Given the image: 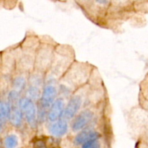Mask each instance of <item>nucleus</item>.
<instances>
[{
    "label": "nucleus",
    "mask_w": 148,
    "mask_h": 148,
    "mask_svg": "<svg viewBox=\"0 0 148 148\" xmlns=\"http://www.w3.org/2000/svg\"><path fill=\"white\" fill-rule=\"evenodd\" d=\"M5 148H16L18 145V138L15 134H9L4 140Z\"/></svg>",
    "instance_id": "nucleus-10"
},
{
    "label": "nucleus",
    "mask_w": 148,
    "mask_h": 148,
    "mask_svg": "<svg viewBox=\"0 0 148 148\" xmlns=\"http://www.w3.org/2000/svg\"><path fill=\"white\" fill-rule=\"evenodd\" d=\"M101 147V143L98 140H92L90 141L87 142L82 145V148H100Z\"/></svg>",
    "instance_id": "nucleus-13"
},
{
    "label": "nucleus",
    "mask_w": 148,
    "mask_h": 148,
    "mask_svg": "<svg viewBox=\"0 0 148 148\" xmlns=\"http://www.w3.org/2000/svg\"><path fill=\"white\" fill-rule=\"evenodd\" d=\"M65 103L62 98H57L51 106L48 114V119L51 122H54L62 117L65 109Z\"/></svg>",
    "instance_id": "nucleus-5"
},
{
    "label": "nucleus",
    "mask_w": 148,
    "mask_h": 148,
    "mask_svg": "<svg viewBox=\"0 0 148 148\" xmlns=\"http://www.w3.org/2000/svg\"><path fill=\"white\" fill-rule=\"evenodd\" d=\"M11 114V107L8 103L1 101L0 103V120H1V127L3 123L10 118Z\"/></svg>",
    "instance_id": "nucleus-9"
},
{
    "label": "nucleus",
    "mask_w": 148,
    "mask_h": 148,
    "mask_svg": "<svg viewBox=\"0 0 148 148\" xmlns=\"http://www.w3.org/2000/svg\"><path fill=\"white\" fill-rule=\"evenodd\" d=\"M57 95L56 88L53 85H47L44 88L40 97V105L44 109L51 108L52 104L56 101Z\"/></svg>",
    "instance_id": "nucleus-4"
},
{
    "label": "nucleus",
    "mask_w": 148,
    "mask_h": 148,
    "mask_svg": "<svg viewBox=\"0 0 148 148\" xmlns=\"http://www.w3.org/2000/svg\"><path fill=\"white\" fill-rule=\"evenodd\" d=\"M68 128L69 126L66 120L60 119L52 122L48 127V131L54 137H62L66 134Z\"/></svg>",
    "instance_id": "nucleus-7"
},
{
    "label": "nucleus",
    "mask_w": 148,
    "mask_h": 148,
    "mask_svg": "<svg viewBox=\"0 0 148 148\" xmlns=\"http://www.w3.org/2000/svg\"><path fill=\"white\" fill-rule=\"evenodd\" d=\"M40 90L37 86H30L27 90V95L30 99H37L40 96Z\"/></svg>",
    "instance_id": "nucleus-12"
},
{
    "label": "nucleus",
    "mask_w": 148,
    "mask_h": 148,
    "mask_svg": "<svg viewBox=\"0 0 148 148\" xmlns=\"http://www.w3.org/2000/svg\"><path fill=\"white\" fill-rule=\"evenodd\" d=\"M19 107L27 124L32 127H34L37 121V110L33 100L28 98H20Z\"/></svg>",
    "instance_id": "nucleus-1"
},
{
    "label": "nucleus",
    "mask_w": 148,
    "mask_h": 148,
    "mask_svg": "<svg viewBox=\"0 0 148 148\" xmlns=\"http://www.w3.org/2000/svg\"><path fill=\"white\" fill-rule=\"evenodd\" d=\"M26 85L25 79L23 77H17L13 81V86L15 88V90L17 92L24 89Z\"/></svg>",
    "instance_id": "nucleus-11"
},
{
    "label": "nucleus",
    "mask_w": 148,
    "mask_h": 148,
    "mask_svg": "<svg viewBox=\"0 0 148 148\" xmlns=\"http://www.w3.org/2000/svg\"><path fill=\"white\" fill-rule=\"evenodd\" d=\"M99 136V133L95 130L92 129H85L75 136L74 143L76 145H82L90 140H98Z\"/></svg>",
    "instance_id": "nucleus-6"
},
{
    "label": "nucleus",
    "mask_w": 148,
    "mask_h": 148,
    "mask_svg": "<svg viewBox=\"0 0 148 148\" xmlns=\"http://www.w3.org/2000/svg\"><path fill=\"white\" fill-rule=\"evenodd\" d=\"M23 116V114L20 110L19 106L11 108V114H10V119L13 125L17 126V127L20 126L22 124Z\"/></svg>",
    "instance_id": "nucleus-8"
},
{
    "label": "nucleus",
    "mask_w": 148,
    "mask_h": 148,
    "mask_svg": "<svg viewBox=\"0 0 148 148\" xmlns=\"http://www.w3.org/2000/svg\"><path fill=\"white\" fill-rule=\"evenodd\" d=\"M93 116V113L90 110L86 109L81 111L72 121V130L74 132L85 130V127L91 122Z\"/></svg>",
    "instance_id": "nucleus-2"
},
{
    "label": "nucleus",
    "mask_w": 148,
    "mask_h": 148,
    "mask_svg": "<svg viewBox=\"0 0 148 148\" xmlns=\"http://www.w3.org/2000/svg\"><path fill=\"white\" fill-rule=\"evenodd\" d=\"M82 103V98L79 95H75L72 97L65 107L62 118L64 120L74 118L81 108Z\"/></svg>",
    "instance_id": "nucleus-3"
}]
</instances>
